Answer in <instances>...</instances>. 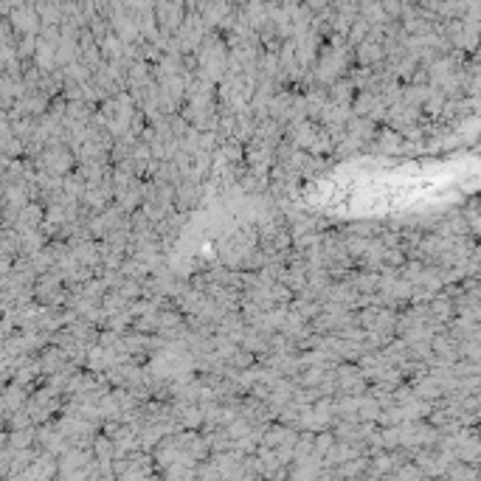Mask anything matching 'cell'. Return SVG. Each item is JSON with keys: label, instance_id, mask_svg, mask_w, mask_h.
I'll return each mask as SVG.
<instances>
[]
</instances>
